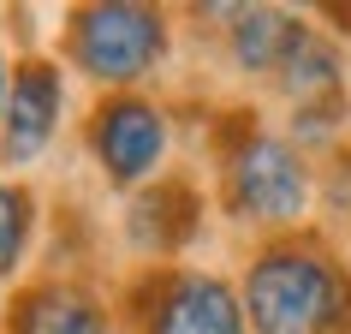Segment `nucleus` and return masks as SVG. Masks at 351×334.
Wrapping results in <instances>:
<instances>
[{
	"instance_id": "10",
	"label": "nucleus",
	"mask_w": 351,
	"mask_h": 334,
	"mask_svg": "<svg viewBox=\"0 0 351 334\" xmlns=\"http://www.w3.org/2000/svg\"><path fill=\"white\" fill-rule=\"evenodd\" d=\"M24 239H30V197L19 186H0V275L19 263Z\"/></svg>"
},
{
	"instance_id": "7",
	"label": "nucleus",
	"mask_w": 351,
	"mask_h": 334,
	"mask_svg": "<svg viewBox=\"0 0 351 334\" xmlns=\"http://www.w3.org/2000/svg\"><path fill=\"white\" fill-rule=\"evenodd\" d=\"M12 329L19 334H108V316L77 287H36V293L19 298Z\"/></svg>"
},
{
	"instance_id": "5",
	"label": "nucleus",
	"mask_w": 351,
	"mask_h": 334,
	"mask_svg": "<svg viewBox=\"0 0 351 334\" xmlns=\"http://www.w3.org/2000/svg\"><path fill=\"white\" fill-rule=\"evenodd\" d=\"M149 334H244V316H239V298L215 275H179L161 287Z\"/></svg>"
},
{
	"instance_id": "11",
	"label": "nucleus",
	"mask_w": 351,
	"mask_h": 334,
	"mask_svg": "<svg viewBox=\"0 0 351 334\" xmlns=\"http://www.w3.org/2000/svg\"><path fill=\"white\" fill-rule=\"evenodd\" d=\"M0 126H6V72H0Z\"/></svg>"
},
{
	"instance_id": "3",
	"label": "nucleus",
	"mask_w": 351,
	"mask_h": 334,
	"mask_svg": "<svg viewBox=\"0 0 351 334\" xmlns=\"http://www.w3.org/2000/svg\"><path fill=\"white\" fill-rule=\"evenodd\" d=\"M226 186H232V209L250 215V221H292L298 209H304V191H310L298 155L280 137H250L232 155Z\"/></svg>"
},
{
	"instance_id": "9",
	"label": "nucleus",
	"mask_w": 351,
	"mask_h": 334,
	"mask_svg": "<svg viewBox=\"0 0 351 334\" xmlns=\"http://www.w3.org/2000/svg\"><path fill=\"white\" fill-rule=\"evenodd\" d=\"M286 42H292V24L280 19V12H239L232 48H239V60H244V66H280Z\"/></svg>"
},
{
	"instance_id": "4",
	"label": "nucleus",
	"mask_w": 351,
	"mask_h": 334,
	"mask_svg": "<svg viewBox=\"0 0 351 334\" xmlns=\"http://www.w3.org/2000/svg\"><path fill=\"white\" fill-rule=\"evenodd\" d=\"M161 144H167V126L149 102H108L95 113V155L113 179H143L161 162Z\"/></svg>"
},
{
	"instance_id": "8",
	"label": "nucleus",
	"mask_w": 351,
	"mask_h": 334,
	"mask_svg": "<svg viewBox=\"0 0 351 334\" xmlns=\"http://www.w3.org/2000/svg\"><path fill=\"white\" fill-rule=\"evenodd\" d=\"M280 72H286V84H292L298 96H315V90H333L339 60H333V48L322 36H310V30L292 24V42H286V54H280Z\"/></svg>"
},
{
	"instance_id": "1",
	"label": "nucleus",
	"mask_w": 351,
	"mask_h": 334,
	"mask_svg": "<svg viewBox=\"0 0 351 334\" xmlns=\"http://www.w3.org/2000/svg\"><path fill=\"white\" fill-rule=\"evenodd\" d=\"M339 275L315 251H268L250 269V322L256 334H328L339 322Z\"/></svg>"
},
{
	"instance_id": "6",
	"label": "nucleus",
	"mask_w": 351,
	"mask_h": 334,
	"mask_svg": "<svg viewBox=\"0 0 351 334\" xmlns=\"http://www.w3.org/2000/svg\"><path fill=\"white\" fill-rule=\"evenodd\" d=\"M54 120H60V72H54V66H42V60H30V66H19L12 96H6V137H0L6 162H30V155H42Z\"/></svg>"
},
{
	"instance_id": "2",
	"label": "nucleus",
	"mask_w": 351,
	"mask_h": 334,
	"mask_svg": "<svg viewBox=\"0 0 351 334\" xmlns=\"http://www.w3.org/2000/svg\"><path fill=\"white\" fill-rule=\"evenodd\" d=\"M161 48H167V30H161V12H149V6H90L72 24L77 66L108 78V84L149 72L161 60Z\"/></svg>"
}]
</instances>
